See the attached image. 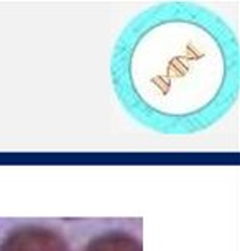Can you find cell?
<instances>
[{
    "instance_id": "6da1fadb",
    "label": "cell",
    "mask_w": 240,
    "mask_h": 251,
    "mask_svg": "<svg viewBox=\"0 0 240 251\" xmlns=\"http://www.w3.org/2000/svg\"><path fill=\"white\" fill-rule=\"evenodd\" d=\"M120 102L145 126L194 133L237 97L239 48L230 26L196 3L155 5L132 20L112 56Z\"/></svg>"
},
{
    "instance_id": "7a4b0ae2",
    "label": "cell",
    "mask_w": 240,
    "mask_h": 251,
    "mask_svg": "<svg viewBox=\"0 0 240 251\" xmlns=\"http://www.w3.org/2000/svg\"><path fill=\"white\" fill-rule=\"evenodd\" d=\"M0 251H74L58 228L46 224H20L0 240Z\"/></svg>"
},
{
    "instance_id": "3957f363",
    "label": "cell",
    "mask_w": 240,
    "mask_h": 251,
    "mask_svg": "<svg viewBox=\"0 0 240 251\" xmlns=\"http://www.w3.org/2000/svg\"><path fill=\"white\" fill-rule=\"evenodd\" d=\"M81 251H143V245L138 235L114 228L91 236Z\"/></svg>"
}]
</instances>
